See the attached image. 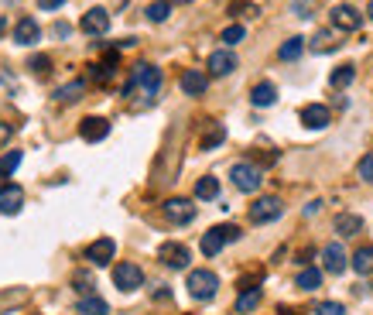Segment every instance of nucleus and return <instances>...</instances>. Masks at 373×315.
Returning <instances> with one entry per match:
<instances>
[{"instance_id":"nucleus-1","label":"nucleus","mask_w":373,"mask_h":315,"mask_svg":"<svg viewBox=\"0 0 373 315\" xmlns=\"http://www.w3.org/2000/svg\"><path fill=\"white\" fill-rule=\"evenodd\" d=\"M137 89H140L144 103H151V100L158 96V89H161V69H158V65H148V62L133 65V76H131V82L124 86V93H127V96H133Z\"/></svg>"},{"instance_id":"nucleus-2","label":"nucleus","mask_w":373,"mask_h":315,"mask_svg":"<svg viewBox=\"0 0 373 315\" xmlns=\"http://www.w3.org/2000/svg\"><path fill=\"white\" fill-rule=\"evenodd\" d=\"M233 240H240V226H233V223H223V226H213L209 233H202V254L206 257H216L219 250H223V243H233Z\"/></svg>"},{"instance_id":"nucleus-3","label":"nucleus","mask_w":373,"mask_h":315,"mask_svg":"<svg viewBox=\"0 0 373 315\" xmlns=\"http://www.w3.org/2000/svg\"><path fill=\"white\" fill-rule=\"evenodd\" d=\"M230 179H233V185L240 188V192H257L261 188V182H264V172L257 168V165H250V161H237L233 168H230Z\"/></svg>"},{"instance_id":"nucleus-4","label":"nucleus","mask_w":373,"mask_h":315,"mask_svg":"<svg viewBox=\"0 0 373 315\" xmlns=\"http://www.w3.org/2000/svg\"><path fill=\"white\" fill-rule=\"evenodd\" d=\"M216 288H219V278H216L213 271H192L188 274V295L195 298V302H209L216 298Z\"/></svg>"},{"instance_id":"nucleus-5","label":"nucleus","mask_w":373,"mask_h":315,"mask_svg":"<svg viewBox=\"0 0 373 315\" xmlns=\"http://www.w3.org/2000/svg\"><path fill=\"white\" fill-rule=\"evenodd\" d=\"M113 285H117L120 291H137L140 285H144V271L131 261L117 264V267H113Z\"/></svg>"},{"instance_id":"nucleus-6","label":"nucleus","mask_w":373,"mask_h":315,"mask_svg":"<svg viewBox=\"0 0 373 315\" xmlns=\"http://www.w3.org/2000/svg\"><path fill=\"white\" fill-rule=\"evenodd\" d=\"M281 212H284V206H281L277 195H261V199L250 206V219H254V223H270V219H277Z\"/></svg>"},{"instance_id":"nucleus-7","label":"nucleus","mask_w":373,"mask_h":315,"mask_svg":"<svg viewBox=\"0 0 373 315\" xmlns=\"http://www.w3.org/2000/svg\"><path fill=\"white\" fill-rule=\"evenodd\" d=\"M158 257H161V264H164V267H171V271H185L188 261H192L185 243H161Z\"/></svg>"},{"instance_id":"nucleus-8","label":"nucleus","mask_w":373,"mask_h":315,"mask_svg":"<svg viewBox=\"0 0 373 315\" xmlns=\"http://www.w3.org/2000/svg\"><path fill=\"white\" fill-rule=\"evenodd\" d=\"M113 254H117V243L110 240V236H100V240H93L89 247H86V261L96 264V267H107L113 261Z\"/></svg>"},{"instance_id":"nucleus-9","label":"nucleus","mask_w":373,"mask_h":315,"mask_svg":"<svg viewBox=\"0 0 373 315\" xmlns=\"http://www.w3.org/2000/svg\"><path fill=\"white\" fill-rule=\"evenodd\" d=\"M164 216L175 223V226H185L195 219V202L192 199H168L164 202Z\"/></svg>"},{"instance_id":"nucleus-10","label":"nucleus","mask_w":373,"mask_h":315,"mask_svg":"<svg viewBox=\"0 0 373 315\" xmlns=\"http://www.w3.org/2000/svg\"><path fill=\"white\" fill-rule=\"evenodd\" d=\"M79 27L86 31V34H107L110 31V14L103 11V7H89L86 14H82V21H79Z\"/></svg>"},{"instance_id":"nucleus-11","label":"nucleus","mask_w":373,"mask_h":315,"mask_svg":"<svg viewBox=\"0 0 373 315\" xmlns=\"http://www.w3.org/2000/svg\"><path fill=\"white\" fill-rule=\"evenodd\" d=\"M360 25H363V14H360L356 7H349V4L332 7V27H336V31H356Z\"/></svg>"},{"instance_id":"nucleus-12","label":"nucleus","mask_w":373,"mask_h":315,"mask_svg":"<svg viewBox=\"0 0 373 315\" xmlns=\"http://www.w3.org/2000/svg\"><path fill=\"white\" fill-rule=\"evenodd\" d=\"M322 267L329 271V274H343L349 267V254L343 250V243H329L325 250H322Z\"/></svg>"},{"instance_id":"nucleus-13","label":"nucleus","mask_w":373,"mask_h":315,"mask_svg":"<svg viewBox=\"0 0 373 315\" xmlns=\"http://www.w3.org/2000/svg\"><path fill=\"white\" fill-rule=\"evenodd\" d=\"M25 206V188L21 185H4L0 188V212L4 216H18Z\"/></svg>"},{"instance_id":"nucleus-14","label":"nucleus","mask_w":373,"mask_h":315,"mask_svg":"<svg viewBox=\"0 0 373 315\" xmlns=\"http://www.w3.org/2000/svg\"><path fill=\"white\" fill-rule=\"evenodd\" d=\"M237 65H240V62H237V55L230 52V49H219V52L209 55V76H216V79L230 76Z\"/></svg>"},{"instance_id":"nucleus-15","label":"nucleus","mask_w":373,"mask_h":315,"mask_svg":"<svg viewBox=\"0 0 373 315\" xmlns=\"http://www.w3.org/2000/svg\"><path fill=\"white\" fill-rule=\"evenodd\" d=\"M206 89H209V76L206 72H199V69H185L182 72V93L185 96H206Z\"/></svg>"},{"instance_id":"nucleus-16","label":"nucleus","mask_w":373,"mask_h":315,"mask_svg":"<svg viewBox=\"0 0 373 315\" xmlns=\"http://www.w3.org/2000/svg\"><path fill=\"white\" fill-rule=\"evenodd\" d=\"M110 134V120H103V117H86L79 124V137L82 141H89V144H96V141H103Z\"/></svg>"},{"instance_id":"nucleus-17","label":"nucleus","mask_w":373,"mask_h":315,"mask_svg":"<svg viewBox=\"0 0 373 315\" xmlns=\"http://www.w3.org/2000/svg\"><path fill=\"white\" fill-rule=\"evenodd\" d=\"M329 120H332V117H329V110H325L322 103H308L305 110H301V124H305L308 131H322V127H329Z\"/></svg>"},{"instance_id":"nucleus-18","label":"nucleus","mask_w":373,"mask_h":315,"mask_svg":"<svg viewBox=\"0 0 373 315\" xmlns=\"http://www.w3.org/2000/svg\"><path fill=\"white\" fill-rule=\"evenodd\" d=\"M38 38H41V27H38V21L21 18V21H18V27H14V41H18V45H34Z\"/></svg>"},{"instance_id":"nucleus-19","label":"nucleus","mask_w":373,"mask_h":315,"mask_svg":"<svg viewBox=\"0 0 373 315\" xmlns=\"http://www.w3.org/2000/svg\"><path fill=\"white\" fill-rule=\"evenodd\" d=\"M250 103L254 106H274L277 103V86L274 82H257L250 89Z\"/></svg>"},{"instance_id":"nucleus-20","label":"nucleus","mask_w":373,"mask_h":315,"mask_svg":"<svg viewBox=\"0 0 373 315\" xmlns=\"http://www.w3.org/2000/svg\"><path fill=\"white\" fill-rule=\"evenodd\" d=\"M363 230V219L360 216H353V212H339L336 216V233L339 236H356Z\"/></svg>"},{"instance_id":"nucleus-21","label":"nucleus","mask_w":373,"mask_h":315,"mask_svg":"<svg viewBox=\"0 0 373 315\" xmlns=\"http://www.w3.org/2000/svg\"><path fill=\"white\" fill-rule=\"evenodd\" d=\"M223 141H226V127H223V124H216V120H213V124L206 127V134H202L199 148H202V151H213V148H219Z\"/></svg>"},{"instance_id":"nucleus-22","label":"nucleus","mask_w":373,"mask_h":315,"mask_svg":"<svg viewBox=\"0 0 373 315\" xmlns=\"http://www.w3.org/2000/svg\"><path fill=\"white\" fill-rule=\"evenodd\" d=\"M349 267L356 274H373V247H360L353 257H349Z\"/></svg>"},{"instance_id":"nucleus-23","label":"nucleus","mask_w":373,"mask_h":315,"mask_svg":"<svg viewBox=\"0 0 373 315\" xmlns=\"http://www.w3.org/2000/svg\"><path fill=\"white\" fill-rule=\"evenodd\" d=\"M82 93H86V79H76V82H69V86H58L55 100H62V103H76Z\"/></svg>"},{"instance_id":"nucleus-24","label":"nucleus","mask_w":373,"mask_h":315,"mask_svg":"<svg viewBox=\"0 0 373 315\" xmlns=\"http://www.w3.org/2000/svg\"><path fill=\"white\" fill-rule=\"evenodd\" d=\"M332 49H339V34L336 31H319L315 38H312V52H332Z\"/></svg>"},{"instance_id":"nucleus-25","label":"nucleus","mask_w":373,"mask_h":315,"mask_svg":"<svg viewBox=\"0 0 373 315\" xmlns=\"http://www.w3.org/2000/svg\"><path fill=\"white\" fill-rule=\"evenodd\" d=\"M148 21L151 25H161V21H168V14H171V0H155V4H148Z\"/></svg>"},{"instance_id":"nucleus-26","label":"nucleus","mask_w":373,"mask_h":315,"mask_svg":"<svg viewBox=\"0 0 373 315\" xmlns=\"http://www.w3.org/2000/svg\"><path fill=\"white\" fill-rule=\"evenodd\" d=\"M219 195V182H216L213 175H206V179H199L195 182V199H202V202H209Z\"/></svg>"},{"instance_id":"nucleus-27","label":"nucleus","mask_w":373,"mask_h":315,"mask_svg":"<svg viewBox=\"0 0 373 315\" xmlns=\"http://www.w3.org/2000/svg\"><path fill=\"white\" fill-rule=\"evenodd\" d=\"M301 52H305V38H288V41L277 49V58H281V62H294Z\"/></svg>"},{"instance_id":"nucleus-28","label":"nucleus","mask_w":373,"mask_h":315,"mask_svg":"<svg viewBox=\"0 0 373 315\" xmlns=\"http://www.w3.org/2000/svg\"><path fill=\"white\" fill-rule=\"evenodd\" d=\"M353 79H356V69H353V65H339V69H332L329 86H332V89H346Z\"/></svg>"},{"instance_id":"nucleus-29","label":"nucleus","mask_w":373,"mask_h":315,"mask_svg":"<svg viewBox=\"0 0 373 315\" xmlns=\"http://www.w3.org/2000/svg\"><path fill=\"white\" fill-rule=\"evenodd\" d=\"M79 312L82 315H110V305L103 298H96V295H86L79 302Z\"/></svg>"},{"instance_id":"nucleus-30","label":"nucleus","mask_w":373,"mask_h":315,"mask_svg":"<svg viewBox=\"0 0 373 315\" xmlns=\"http://www.w3.org/2000/svg\"><path fill=\"white\" fill-rule=\"evenodd\" d=\"M322 285V271L319 267H305L301 274H298V288L301 291H315Z\"/></svg>"},{"instance_id":"nucleus-31","label":"nucleus","mask_w":373,"mask_h":315,"mask_svg":"<svg viewBox=\"0 0 373 315\" xmlns=\"http://www.w3.org/2000/svg\"><path fill=\"white\" fill-rule=\"evenodd\" d=\"M261 305V288H250V291H243L240 298H237V312H254Z\"/></svg>"},{"instance_id":"nucleus-32","label":"nucleus","mask_w":373,"mask_h":315,"mask_svg":"<svg viewBox=\"0 0 373 315\" xmlns=\"http://www.w3.org/2000/svg\"><path fill=\"white\" fill-rule=\"evenodd\" d=\"M21 151H7V155L0 158V175H14L18 172V165H21Z\"/></svg>"},{"instance_id":"nucleus-33","label":"nucleus","mask_w":373,"mask_h":315,"mask_svg":"<svg viewBox=\"0 0 373 315\" xmlns=\"http://www.w3.org/2000/svg\"><path fill=\"white\" fill-rule=\"evenodd\" d=\"M243 34H247V31H243V25H230V27H226V31H223L226 49H230V45H237V41H243Z\"/></svg>"},{"instance_id":"nucleus-34","label":"nucleus","mask_w":373,"mask_h":315,"mask_svg":"<svg viewBox=\"0 0 373 315\" xmlns=\"http://www.w3.org/2000/svg\"><path fill=\"white\" fill-rule=\"evenodd\" d=\"M72 281H76V288L82 291V298H86V295H93V278H89L86 271H76V274H72Z\"/></svg>"},{"instance_id":"nucleus-35","label":"nucleus","mask_w":373,"mask_h":315,"mask_svg":"<svg viewBox=\"0 0 373 315\" xmlns=\"http://www.w3.org/2000/svg\"><path fill=\"white\" fill-rule=\"evenodd\" d=\"M315 315H346V309L339 302H319L315 305Z\"/></svg>"},{"instance_id":"nucleus-36","label":"nucleus","mask_w":373,"mask_h":315,"mask_svg":"<svg viewBox=\"0 0 373 315\" xmlns=\"http://www.w3.org/2000/svg\"><path fill=\"white\" fill-rule=\"evenodd\" d=\"M31 69H34L38 76H48V69H52V58H48V55H34V58H31Z\"/></svg>"},{"instance_id":"nucleus-37","label":"nucleus","mask_w":373,"mask_h":315,"mask_svg":"<svg viewBox=\"0 0 373 315\" xmlns=\"http://www.w3.org/2000/svg\"><path fill=\"white\" fill-rule=\"evenodd\" d=\"M312 7H315V0H294L292 4L294 18H312Z\"/></svg>"},{"instance_id":"nucleus-38","label":"nucleus","mask_w":373,"mask_h":315,"mask_svg":"<svg viewBox=\"0 0 373 315\" xmlns=\"http://www.w3.org/2000/svg\"><path fill=\"white\" fill-rule=\"evenodd\" d=\"M360 179H363V182H373V151L360 161Z\"/></svg>"},{"instance_id":"nucleus-39","label":"nucleus","mask_w":373,"mask_h":315,"mask_svg":"<svg viewBox=\"0 0 373 315\" xmlns=\"http://www.w3.org/2000/svg\"><path fill=\"white\" fill-rule=\"evenodd\" d=\"M62 4H65V0H38V7H41V11H58Z\"/></svg>"},{"instance_id":"nucleus-40","label":"nucleus","mask_w":373,"mask_h":315,"mask_svg":"<svg viewBox=\"0 0 373 315\" xmlns=\"http://www.w3.org/2000/svg\"><path fill=\"white\" fill-rule=\"evenodd\" d=\"M69 31H72L69 25H55V34H58V38H69Z\"/></svg>"},{"instance_id":"nucleus-41","label":"nucleus","mask_w":373,"mask_h":315,"mask_svg":"<svg viewBox=\"0 0 373 315\" xmlns=\"http://www.w3.org/2000/svg\"><path fill=\"white\" fill-rule=\"evenodd\" d=\"M277 315H301V312H298V309H292V305H281V309H277Z\"/></svg>"},{"instance_id":"nucleus-42","label":"nucleus","mask_w":373,"mask_h":315,"mask_svg":"<svg viewBox=\"0 0 373 315\" xmlns=\"http://www.w3.org/2000/svg\"><path fill=\"white\" fill-rule=\"evenodd\" d=\"M322 210V202H312V206H305V216H315Z\"/></svg>"},{"instance_id":"nucleus-43","label":"nucleus","mask_w":373,"mask_h":315,"mask_svg":"<svg viewBox=\"0 0 373 315\" xmlns=\"http://www.w3.org/2000/svg\"><path fill=\"white\" fill-rule=\"evenodd\" d=\"M7 137H11V127H7V124H0V144H4Z\"/></svg>"},{"instance_id":"nucleus-44","label":"nucleus","mask_w":373,"mask_h":315,"mask_svg":"<svg viewBox=\"0 0 373 315\" xmlns=\"http://www.w3.org/2000/svg\"><path fill=\"white\" fill-rule=\"evenodd\" d=\"M367 18H370V21H373V0H370V4H367Z\"/></svg>"},{"instance_id":"nucleus-45","label":"nucleus","mask_w":373,"mask_h":315,"mask_svg":"<svg viewBox=\"0 0 373 315\" xmlns=\"http://www.w3.org/2000/svg\"><path fill=\"white\" fill-rule=\"evenodd\" d=\"M4 31H7V21H4V18H0V34H4Z\"/></svg>"},{"instance_id":"nucleus-46","label":"nucleus","mask_w":373,"mask_h":315,"mask_svg":"<svg viewBox=\"0 0 373 315\" xmlns=\"http://www.w3.org/2000/svg\"><path fill=\"white\" fill-rule=\"evenodd\" d=\"M182 4H188V0H182Z\"/></svg>"}]
</instances>
